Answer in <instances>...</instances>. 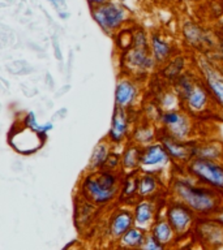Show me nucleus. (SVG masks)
<instances>
[{"label": "nucleus", "mask_w": 223, "mask_h": 250, "mask_svg": "<svg viewBox=\"0 0 223 250\" xmlns=\"http://www.w3.org/2000/svg\"><path fill=\"white\" fill-rule=\"evenodd\" d=\"M175 190L181 201L192 210L199 212H211L217 207V198L211 191L192 187L187 183H178Z\"/></svg>", "instance_id": "nucleus-1"}, {"label": "nucleus", "mask_w": 223, "mask_h": 250, "mask_svg": "<svg viewBox=\"0 0 223 250\" xmlns=\"http://www.w3.org/2000/svg\"><path fill=\"white\" fill-rule=\"evenodd\" d=\"M115 176L110 172H101L91 175L84 181V190L95 203H106L113 198L116 193Z\"/></svg>", "instance_id": "nucleus-2"}, {"label": "nucleus", "mask_w": 223, "mask_h": 250, "mask_svg": "<svg viewBox=\"0 0 223 250\" xmlns=\"http://www.w3.org/2000/svg\"><path fill=\"white\" fill-rule=\"evenodd\" d=\"M93 17L105 30H113L123 23L125 11L116 3L105 1L93 8Z\"/></svg>", "instance_id": "nucleus-3"}, {"label": "nucleus", "mask_w": 223, "mask_h": 250, "mask_svg": "<svg viewBox=\"0 0 223 250\" xmlns=\"http://www.w3.org/2000/svg\"><path fill=\"white\" fill-rule=\"evenodd\" d=\"M189 169L193 175L202 180L203 183L223 189V167L219 164L205 158H200L192 162Z\"/></svg>", "instance_id": "nucleus-4"}, {"label": "nucleus", "mask_w": 223, "mask_h": 250, "mask_svg": "<svg viewBox=\"0 0 223 250\" xmlns=\"http://www.w3.org/2000/svg\"><path fill=\"white\" fill-rule=\"evenodd\" d=\"M168 223L171 224V227L176 232H183L188 227V224L191 223L192 215L188 211L187 207L180 206V205H175L172 206L167 212Z\"/></svg>", "instance_id": "nucleus-5"}, {"label": "nucleus", "mask_w": 223, "mask_h": 250, "mask_svg": "<svg viewBox=\"0 0 223 250\" xmlns=\"http://www.w3.org/2000/svg\"><path fill=\"white\" fill-rule=\"evenodd\" d=\"M202 70L206 78V82L209 87L211 89L215 98L218 99V102L223 105V74L219 73L218 70L214 69L213 66H210L206 62L202 64Z\"/></svg>", "instance_id": "nucleus-6"}, {"label": "nucleus", "mask_w": 223, "mask_h": 250, "mask_svg": "<svg viewBox=\"0 0 223 250\" xmlns=\"http://www.w3.org/2000/svg\"><path fill=\"white\" fill-rule=\"evenodd\" d=\"M125 132H127V115L123 111L120 105H117L113 111L112 125L110 129V137L115 142H119L124 138Z\"/></svg>", "instance_id": "nucleus-7"}, {"label": "nucleus", "mask_w": 223, "mask_h": 250, "mask_svg": "<svg viewBox=\"0 0 223 250\" xmlns=\"http://www.w3.org/2000/svg\"><path fill=\"white\" fill-rule=\"evenodd\" d=\"M163 123L166 125H168L171 130L175 133L176 137L179 138H183V137L187 136L188 133V121L187 119L179 113L176 112H168L166 115H163Z\"/></svg>", "instance_id": "nucleus-8"}, {"label": "nucleus", "mask_w": 223, "mask_h": 250, "mask_svg": "<svg viewBox=\"0 0 223 250\" xmlns=\"http://www.w3.org/2000/svg\"><path fill=\"white\" fill-rule=\"evenodd\" d=\"M167 160V151L159 145L149 146L145 152L141 155V162L145 166H156Z\"/></svg>", "instance_id": "nucleus-9"}, {"label": "nucleus", "mask_w": 223, "mask_h": 250, "mask_svg": "<svg viewBox=\"0 0 223 250\" xmlns=\"http://www.w3.org/2000/svg\"><path fill=\"white\" fill-rule=\"evenodd\" d=\"M134 95H136V89H134V86L129 81H121L116 86L115 101H116L117 105H120V107L128 105L133 101Z\"/></svg>", "instance_id": "nucleus-10"}, {"label": "nucleus", "mask_w": 223, "mask_h": 250, "mask_svg": "<svg viewBox=\"0 0 223 250\" xmlns=\"http://www.w3.org/2000/svg\"><path fill=\"white\" fill-rule=\"evenodd\" d=\"M132 222V215L129 214L128 211H120L112 219V223H111V233L113 236H123L131 228Z\"/></svg>", "instance_id": "nucleus-11"}, {"label": "nucleus", "mask_w": 223, "mask_h": 250, "mask_svg": "<svg viewBox=\"0 0 223 250\" xmlns=\"http://www.w3.org/2000/svg\"><path fill=\"white\" fill-rule=\"evenodd\" d=\"M123 245L129 246V248H138L145 244V234L141 229L137 228H129L121 237Z\"/></svg>", "instance_id": "nucleus-12"}, {"label": "nucleus", "mask_w": 223, "mask_h": 250, "mask_svg": "<svg viewBox=\"0 0 223 250\" xmlns=\"http://www.w3.org/2000/svg\"><path fill=\"white\" fill-rule=\"evenodd\" d=\"M206 93L202 87L200 86H193L189 94L187 95V101L189 107L193 109H201L206 104Z\"/></svg>", "instance_id": "nucleus-13"}, {"label": "nucleus", "mask_w": 223, "mask_h": 250, "mask_svg": "<svg viewBox=\"0 0 223 250\" xmlns=\"http://www.w3.org/2000/svg\"><path fill=\"white\" fill-rule=\"evenodd\" d=\"M172 228L171 224L167 222H158L153 228V236L160 242V244H166L171 240L172 236Z\"/></svg>", "instance_id": "nucleus-14"}, {"label": "nucleus", "mask_w": 223, "mask_h": 250, "mask_svg": "<svg viewBox=\"0 0 223 250\" xmlns=\"http://www.w3.org/2000/svg\"><path fill=\"white\" fill-rule=\"evenodd\" d=\"M109 159V146L106 144H99L94 148L93 155L90 159V167H101Z\"/></svg>", "instance_id": "nucleus-15"}, {"label": "nucleus", "mask_w": 223, "mask_h": 250, "mask_svg": "<svg viewBox=\"0 0 223 250\" xmlns=\"http://www.w3.org/2000/svg\"><path fill=\"white\" fill-rule=\"evenodd\" d=\"M153 216V207L149 202H141L138 206L136 207V214H134V218H136V223L144 226L146 223L152 219Z\"/></svg>", "instance_id": "nucleus-16"}, {"label": "nucleus", "mask_w": 223, "mask_h": 250, "mask_svg": "<svg viewBox=\"0 0 223 250\" xmlns=\"http://www.w3.org/2000/svg\"><path fill=\"white\" fill-rule=\"evenodd\" d=\"M164 146H166V150H167L172 156L175 158H179V159H185L188 155H189V151H188L187 147H184L183 145L178 144L175 141L172 140H164Z\"/></svg>", "instance_id": "nucleus-17"}, {"label": "nucleus", "mask_w": 223, "mask_h": 250, "mask_svg": "<svg viewBox=\"0 0 223 250\" xmlns=\"http://www.w3.org/2000/svg\"><path fill=\"white\" fill-rule=\"evenodd\" d=\"M153 50H154V55L158 60H163L168 55L170 47L164 41L159 38V37H154L153 38Z\"/></svg>", "instance_id": "nucleus-18"}, {"label": "nucleus", "mask_w": 223, "mask_h": 250, "mask_svg": "<svg viewBox=\"0 0 223 250\" xmlns=\"http://www.w3.org/2000/svg\"><path fill=\"white\" fill-rule=\"evenodd\" d=\"M141 160V155L138 150L136 147H129L124 154V158H123V163H124V167L127 168H134L137 166V163Z\"/></svg>", "instance_id": "nucleus-19"}, {"label": "nucleus", "mask_w": 223, "mask_h": 250, "mask_svg": "<svg viewBox=\"0 0 223 250\" xmlns=\"http://www.w3.org/2000/svg\"><path fill=\"white\" fill-rule=\"evenodd\" d=\"M156 189V180L152 176H144L138 184V190L141 194H150Z\"/></svg>", "instance_id": "nucleus-20"}, {"label": "nucleus", "mask_w": 223, "mask_h": 250, "mask_svg": "<svg viewBox=\"0 0 223 250\" xmlns=\"http://www.w3.org/2000/svg\"><path fill=\"white\" fill-rule=\"evenodd\" d=\"M145 249H149V250H156V249H162L163 248V244H160L158 240H156L154 236L152 237H149L148 240H145V245H144Z\"/></svg>", "instance_id": "nucleus-21"}, {"label": "nucleus", "mask_w": 223, "mask_h": 250, "mask_svg": "<svg viewBox=\"0 0 223 250\" xmlns=\"http://www.w3.org/2000/svg\"><path fill=\"white\" fill-rule=\"evenodd\" d=\"M137 190V180H134L133 177H131V179L125 183V187H124V193L127 195H131L133 194L134 191Z\"/></svg>", "instance_id": "nucleus-22"}, {"label": "nucleus", "mask_w": 223, "mask_h": 250, "mask_svg": "<svg viewBox=\"0 0 223 250\" xmlns=\"http://www.w3.org/2000/svg\"><path fill=\"white\" fill-rule=\"evenodd\" d=\"M90 4H94V5H98V4H102L105 3V1H107V0H88Z\"/></svg>", "instance_id": "nucleus-23"}, {"label": "nucleus", "mask_w": 223, "mask_h": 250, "mask_svg": "<svg viewBox=\"0 0 223 250\" xmlns=\"http://www.w3.org/2000/svg\"><path fill=\"white\" fill-rule=\"evenodd\" d=\"M51 3H54V4H58V3H63L64 0H50Z\"/></svg>", "instance_id": "nucleus-24"}]
</instances>
